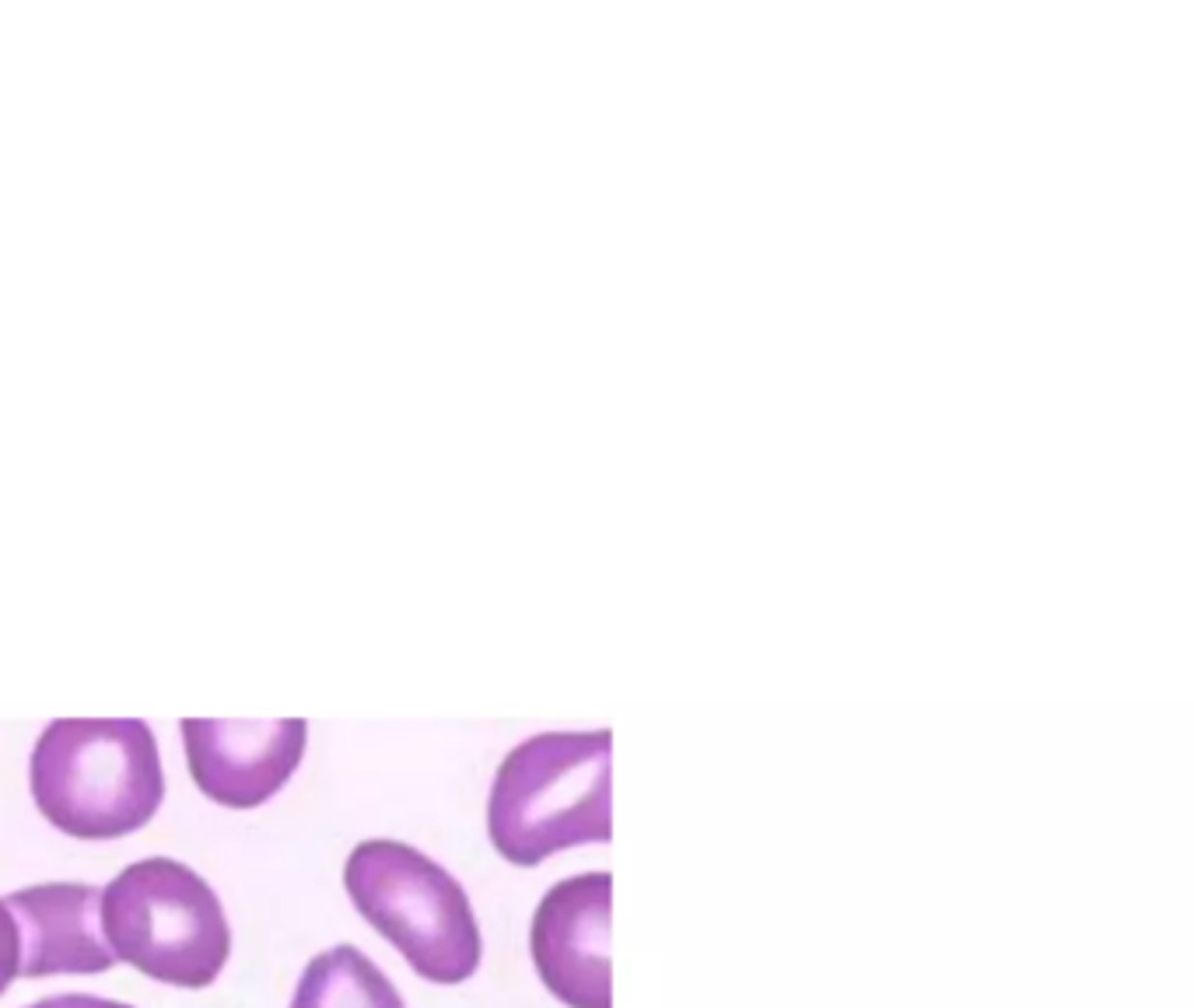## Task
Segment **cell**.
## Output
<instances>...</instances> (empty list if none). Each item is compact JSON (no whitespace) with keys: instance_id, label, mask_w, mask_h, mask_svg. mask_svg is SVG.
Here are the masks:
<instances>
[{"instance_id":"6da1fadb","label":"cell","mask_w":1194,"mask_h":1008,"mask_svg":"<svg viewBox=\"0 0 1194 1008\" xmlns=\"http://www.w3.org/2000/svg\"><path fill=\"white\" fill-rule=\"evenodd\" d=\"M36 809L77 840H116L148 827L165 799L154 732L141 718H60L29 760Z\"/></svg>"},{"instance_id":"7a4b0ae2","label":"cell","mask_w":1194,"mask_h":1008,"mask_svg":"<svg viewBox=\"0 0 1194 1008\" xmlns=\"http://www.w3.org/2000/svg\"><path fill=\"white\" fill-rule=\"evenodd\" d=\"M613 732H540L518 743L494 774L487 799L490 844L505 861L533 868L578 844L613 837Z\"/></svg>"},{"instance_id":"3957f363","label":"cell","mask_w":1194,"mask_h":1008,"mask_svg":"<svg viewBox=\"0 0 1194 1008\" xmlns=\"http://www.w3.org/2000/svg\"><path fill=\"white\" fill-rule=\"evenodd\" d=\"M105 945L116 963L172 988H208L232 952L225 907L204 879L172 858L133 861L102 889Z\"/></svg>"},{"instance_id":"277c9868","label":"cell","mask_w":1194,"mask_h":1008,"mask_svg":"<svg viewBox=\"0 0 1194 1008\" xmlns=\"http://www.w3.org/2000/svg\"><path fill=\"white\" fill-rule=\"evenodd\" d=\"M344 886L358 914L403 952L417 977L462 984L480 967V924L459 879L400 840H365L350 851Z\"/></svg>"},{"instance_id":"5b68a950","label":"cell","mask_w":1194,"mask_h":1008,"mask_svg":"<svg viewBox=\"0 0 1194 1008\" xmlns=\"http://www.w3.org/2000/svg\"><path fill=\"white\" fill-rule=\"evenodd\" d=\"M613 876L589 872L546 889L529 949L543 988L568 1008H613L610 970Z\"/></svg>"},{"instance_id":"8992f818","label":"cell","mask_w":1194,"mask_h":1008,"mask_svg":"<svg viewBox=\"0 0 1194 1008\" xmlns=\"http://www.w3.org/2000/svg\"><path fill=\"white\" fill-rule=\"evenodd\" d=\"M180 728L197 788L228 809H256L273 799L292 781L309 743L305 718H182Z\"/></svg>"},{"instance_id":"52a82bcc","label":"cell","mask_w":1194,"mask_h":1008,"mask_svg":"<svg viewBox=\"0 0 1194 1008\" xmlns=\"http://www.w3.org/2000/svg\"><path fill=\"white\" fill-rule=\"evenodd\" d=\"M4 904L21 939L18 977L105 973L116 963L98 924L102 889L85 883H42L11 893Z\"/></svg>"},{"instance_id":"ba28073f","label":"cell","mask_w":1194,"mask_h":1008,"mask_svg":"<svg viewBox=\"0 0 1194 1008\" xmlns=\"http://www.w3.org/2000/svg\"><path fill=\"white\" fill-rule=\"evenodd\" d=\"M292 1008H403V998L365 952L337 945L305 967Z\"/></svg>"},{"instance_id":"9c48e42d","label":"cell","mask_w":1194,"mask_h":1008,"mask_svg":"<svg viewBox=\"0 0 1194 1008\" xmlns=\"http://www.w3.org/2000/svg\"><path fill=\"white\" fill-rule=\"evenodd\" d=\"M18 956H21L18 924L11 917L8 904L0 900V994L11 988V980L18 977Z\"/></svg>"},{"instance_id":"30bf717a","label":"cell","mask_w":1194,"mask_h":1008,"mask_svg":"<svg viewBox=\"0 0 1194 1008\" xmlns=\"http://www.w3.org/2000/svg\"><path fill=\"white\" fill-rule=\"evenodd\" d=\"M29 1008H130V1005H120V1001H109V998H95V994H53V998H42Z\"/></svg>"}]
</instances>
